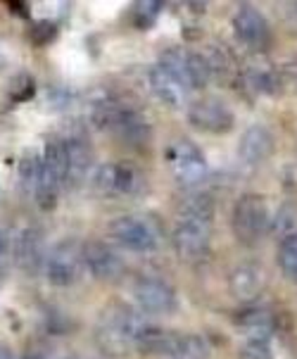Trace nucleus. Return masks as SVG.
<instances>
[{
  "label": "nucleus",
  "mask_w": 297,
  "mask_h": 359,
  "mask_svg": "<svg viewBox=\"0 0 297 359\" xmlns=\"http://www.w3.org/2000/svg\"><path fill=\"white\" fill-rule=\"evenodd\" d=\"M212 219H214V207L205 196H193L181 207V219L172 241L177 255L188 264L202 262L209 255Z\"/></svg>",
  "instance_id": "obj_1"
},
{
  "label": "nucleus",
  "mask_w": 297,
  "mask_h": 359,
  "mask_svg": "<svg viewBox=\"0 0 297 359\" xmlns=\"http://www.w3.org/2000/svg\"><path fill=\"white\" fill-rule=\"evenodd\" d=\"M145 324L148 321H143V316L133 307L124 302H110L95 324V340L102 355L119 359L136 352V338Z\"/></svg>",
  "instance_id": "obj_2"
},
{
  "label": "nucleus",
  "mask_w": 297,
  "mask_h": 359,
  "mask_svg": "<svg viewBox=\"0 0 297 359\" xmlns=\"http://www.w3.org/2000/svg\"><path fill=\"white\" fill-rule=\"evenodd\" d=\"M93 124L102 131H110L119 141L131 145H143L150 138L148 119L136 107L126 105L117 98H100L90 109Z\"/></svg>",
  "instance_id": "obj_3"
},
{
  "label": "nucleus",
  "mask_w": 297,
  "mask_h": 359,
  "mask_svg": "<svg viewBox=\"0 0 297 359\" xmlns=\"http://www.w3.org/2000/svg\"><path fill=\"white\" fill-rule=\"evenodd\" d=\"M269 222H271V212L262 196L247 193V196L238 198V203L233 207L231 224H233L235 238L240 243L252 245L259 238H264L269 233Z\"/></svg>",
  "instance_id": "obj_4"
},
{
  "label": "nucleus",
  "mask_w": 297,
  "mask_h": 359,
  "mask_svg": "<svg viewBox=\"0 0 297 359\" xmlns=\"http://www.w3.org/2000/svg\"><path fill=\"white\" fill-rule=\"evenodd\" d=\"M95 191L110 198L138 196L145 188V176L136 164L131 162H107L95 167L93 172Z\"/></svg>",
  "instance_id": "obj_5"
},
{
  "label": "nucleus",
  "mask_w": 297,
  "mask_h": 359,
  "mask_svg": "<svg viewBox=\"0 0 297 359\" xmlns=\"http://www.w3.org/2000/svg\"><path fill=\"white\" fill-rule=\"evenodd\" d=\"M110 236L121 248L133 252H153L160 248V231L143 215H124L110 222Z\"/></svg>",
  "instance_id": "obj_6"
},
{
  "label": "nucleus",
  "mask_w": 297,
  "mask_h": 359,
  "mask_svg": "<svg viewBox=\"0 0 297 359\" xmlns=\"http://www.w3.org/2000/svg\"><path fill=\"white\" fill-rule=\"evenodd\" d=\"M83 266V245H78L76 241H60L46 252L43 273L53 285L67 288L78 281Z\"/></svg>",
  "instance_id": "obj_7"
},
{
  "label": "nucleus",
  "mask_w": 297,
  "mask_h": 359,
  "mask_svg": "<svg viewBox=\"0 0 297 359\" xmlns=\"http://www.w3.org/2000/svg\"><path fill=\"white\" fill-rule=\"evenodd\" d=\"M167 162H169V169H172L174 179L188 188L200 186L209 174V167H207V160H205L202 150L193 141H188V138H179V141H174L169 145Z\"/></svg>",
  "instance_id": "obj_8"
},
{
  "label": "nucleus",
  "mask_w": 297,
  "mask_h": 359,
  "mask_svg": "<svg viewBox=\"0 0 297 359\" xmlns=\"http://www.w3.org/2000/svg\"><path fill=\"white\" fill-rule=\"evenodd\" d=\"M133 297H136V305L145 314H153V316H167L179 307L177 290L165 278H157V276L138 278L136 285H133Z\"/></svg>",
  "instance_id": "obj_9"
},
{
  "label": "nucleus",
  "mask_w": 297,
  "mask_h": 359,
  "mask_svg": "<svg viewBox=\"0 0 297 359\" xmlns=\"http://www.w3.org/2000/svg\"><path fill=\"white\" fill-rule=\"evenodd\" d=\"M188 121L205 133H228L233 129L235 117L221 98L205 95L188 105Z\"/></svg>",
  "instance_id": "obj_10"
},
{
  "label": "nucleus",
  "mask_w": 297,
  "mask_h": 359,
  "mask_svg": "<svg viewBox=\"0 0 297 359\" xmlns=\"http://www.w3.org/2000/svg\"><path fill=\"white\" fill-rule=\"evenodd\" d=\"M160 62L177 72L191 90L205 88L212 79V69H209L207 60H205V55H200V53L184 50V48H169V50L162 53Z\"/></svg>",
  "instance_id": "obj_11"
},
{
  "label": "nucleus",
  "mask_w": 297,
  "mask_h": 359,
  "mask_svg": "<svg viewBox=\"0 0 297 359\" xmlns=\"http://www.w3.org/2000/svg\"><path fill=\"white\" fill-rule=\"evenodd\" d=\"M233 32L242 46L254 53H262L271 43V29L266 17L254 5H240L233 15Z\"/></svg>",
  "instance_id": "obj_12"
},
{
  "label": "nucleus",
  "mask_w": 297,
  "mask_h": 359,
  "mask_svg": "<svg viewBox=\"0 0 297 359\" xmlns=\"http://www.w3.org/2000/svg\"><path fill=\"white\" fill-rule=\"evenodd\" d=\"M83 264L98 281H117L124 273V259L107 243L90 241L83 245Z\"/></svg>",
  "instance_id": "obj_13"
},
{
  "label": "nucleus",
  "mask_w": 297,
  "mask_h": 359,
  "mask_svg": "<svg viewBox=\"0 0 297 359\" xmlns=\"http://www.w3.org/2000/svg\"><path fill=\"white\" fill-rule=\"evenodd\" d=\"M67 153V181L78 184L81 179L93 172V148L81 131H69L62 136Z\"/></svg>",
  "instance_id": "obj_14"
},
{
  "label": "nucleus",
  "mask_w": 297,
  "mask_h": 359,
  "mask_svg": "<svg viewBox=\"0 0 297 359\" xmlns=\"http://www.w3.org/2000/svg\"><path fill=\"white\" fill-rule=\"evenodd\" d=\"M240 83L252 95H274L283 86V76L269 60L254 57L250 65L240 72Z\"/></svg>",
  "instance_id": "obj_15"
},
{
  "label": "nucleus",
  "mask_w": 297,
  "mask_h": 359,
  "mask_svg": "<svg viewBox=\"0 0 297 359\" xmlns=\"http://www.w3.org/2000/svg\"><path fill=\"white\" fill-rule=\"evenodd\" d=\"M274 148H276L274 133L262 124H252L242 131L238 141V157L247 167H257V164L266 162L274 155Z\"/></svg>",
  "instance_id": "obj_16"
},
{
  "label": "nucleus",
  "mask_w": 297,
  "mask_h": 359,
  "mask_svg": "<svg viewBox=\"0 0 297 359\" xmlns=\"http://www.w3.org/2000/svg\"><path fill=\"white\" fill-rule=\"evenodd\" d=\"M150 88H153V93L169 107L186 105L188 95H191V88L184 83V79L162 62H157L153 69H150Z\"/></svg>",
  "instance_id": "obj_17"
},
{
  "label": "nucleus",
  "mask_w": 297,
  "mask_h": 359,
  "mask_svg": "<svg viewBox=\"0 0 297 359\" xmlns=\"http://www.w3.org/2000/svg\"><path fill=\"white\" fill-rule=\"evenodd\" d=\"M15 259H17V264H20V269L29 271V273H36L39 269H43L46 241L39 229L22 231V236L17 238V245H15Z\"/></svg>",
  "instance_id": "obj_18"
},
{
  "label": "nucleus",
  "mask_w": 297,
  "mask_h": 359,
  "mask_svg": "<svg viewBox=\"0 0 297 359\" xmlns=\"http://www.w3.org/2000/svg\"><path fill=\"white\" fill-rule=\"evenodd\" d=\"M228 288L231 293L242 302H252L262 295L264 290V273L257 264L252 262H245V264H238L228 276Z\"/></svg>",
  "instance_id": "obj_19"
},
{
  "label": "nucleus",
  "mask_w": 297,
  "mask_h": 359,
  "mask_svg": "<svg viewBox=\"0 0 297 359\" xmlns=\"http://www.w3.org/2000/svg\"><path fill=\"white\" fill-rule=\"evenodd\" d=\"M238 326L247 338H266L271 340L276 331V316L264 307H250L238 314Z\"/></svg>",
  "instance_id": "obj_20"
},
{
  "label": "nucleus",
  "mask_w": 297,
  "mask_h": 359,
  "mask_svg": "<svg viewBox=\"0 0 297 359\" xmlns=\"http://www.w3.org/2000/svg\"><path fill=\"white\" fill-rule=\"evenodd\" d=\"M167 357L169 359H207L209 350L200 336H191V333H179L177 331Z\"/></svg>",
  "instance_id": "obj_21"
},
{
  "label": "nucleus",
  "mask_w": 297,
  "mask_h": 359,
  "mask_svg": "<svg viewBox=\"0 0 297 359\" xmlns=\"http://www.w3.org/2000/svg\"><path fill=\"white\" fill-rule=\"evenodd\" d=\"M278 266L288 281L297 283V236H290L278 248Z\"/></svg>",
  "instance_id": "obj_22"
},
{
  "label": "nucleus",
  "mask_w": 297,
  "mask_h": 359,
  "mask_svg": "<svg viewBox=\"0 0 297 359\" xmlns=\"http://www.w3.org/2000/svg\"><path fill=\"white\" fill-rule=\"evenodd\" d=\"M240 359H274L271 340L266 338H245L240 348Z\"/></svg>",
  "instance_id": "obj_23"
},
{
  "label": "nucleus",
  "mask_w": 297,
  "mask_h": 359,
  "mask_svg": "<svg viewBox=\"0 0 297 359\" xmlns=\"http://www.w3.org/2000/svg\"><path fill=\"white\" fill-rule=\"evenodd\" d=\"M39 172H41V157H36L34 153L24 155L20 162V184L22 188H29L34 193L36 181H39Z\"/></svg>",
  "instance_id": "obj_24"
},
{
  "label": "nucleus",
  "mask_w": 297,
  "mask_h": 359,
  "mask_svg": "<svg viewBox=\"0 0 297 359\" xmlns=\"http://www.w3.org/2000/svg\"><path fill=\"white\" fill-rule=\"evenodd\" d=\"M36 95V81L29 74H17L10 83V98L15 102L32 100Z\"/></svg>",
  "instance_id": "obj_25"
},
{
  "label": "nucleus",
  "mask_w": 297,
  "mask_h": 359,
  "mask_svg": "<svg viewBox=\"0 0 297 359\" xmlns=\"http://www.w3.org/2000/svg\"><path fill=\"white\" fill-rule=\"evenodd\" d=\"M160 3H138L136 10H133V22H136L138 29H150L160 17Z\"/></svg>",
  "instance_id": "obj_26"
},
{
  "label": "nucleus",
  "mask_w": 297,
  "mask_h": 359,
  "mask_svg": "<svg viewBox=\"0 0 297 359\" xmlns=\"http://www.w3.org/2000/svg\"><path fill=\"white\" fill-rule=\"evenodd\" d=\"M29 36H32V41H34L36 46H46V43H50V41L57 36V27L53 22H48V20L36 22Z\"/></svg>",
  "instance_id": "obj_27"
},
{
  "label": "nucleus",
  "mask_w": 297,
  "mask_h": 359,
  "mask_svg": "<svg viewBox=\"0 0 297 359\" xmlns=\"http://www.w3.org/2000/svg\"><path fill=\"white\" fill-rule=\"evenodd\" d=\"M8 255H10V236H8V231L0 226V269H3L5 262H8Z\"/></svg>",
  "instance_id": "obj_28"
},
{
  "label": "nucleus",
  "mask_w": 297,
  "mask_h": 359,
  "mask_svg": "<svg viewBox=\"0 0 297 359\" xmlns=\"http://www.w3.org/2000/svg\"><path fill=\"white\" fill-rule=\"evenodd\" d=\"M281 76H283V79H288V81H293L295 86H297V57H295L290 65H286V69L281 72Z\"/></svg>",
  "instance_id": "obj_29"
},
{
  "label": "nucleus",
  "mask_w": 297,
  "mask_h": 359,
  "mask_svg": "<svg viewBox=\"0 0 297 359\" xmlns=\"http://www.w3.org/2000/svg\"><path fill=\"white\" fill-rule=\"evenodd\" d=\"M8 8L15 10V12H20L17 17H27L29 15V5H24V3H8Z\"/></svg>",
  "instance_id": "obj_30"
},
{
  "label": "nucleus",
  "mask_w": 297,
  "mask_h": 359,
  "mask_svg": "<svg viewBox=\"0 0 297 359\" xmlns=\"http://www.w3.org/2000/svg\"><path fill=\"white\" fill-rule=\"evenodd\" d=\"M0 359H17V357H15V350H12L10 345H3V343H0Z\"/></svg>",
  "instance_id": "obj_31"
},
{
  "label": "nucleus",
  "mask_w": 297,
  "mask_h": 359,
  "mask_svg": "<svg viewBox=\"0 0 297 359\" xmlns=\"http://www.w3.org/2000/svg\"><path fill=\"white\" fill-rule=\"evenodd\" d=\"M24 359H55V357H50L48 352H29Z\"/></svg>",
  "instance_id": "obj_32"
},
{
  "label": "nucleus",
  "mask_w": 297,
  "mask_h": 359,
  "mask_svg": "<svg viewBox=\"0 0 297 359\" xmlns=\"http://www.w3.org/2000/svg\"><path fill=\"white\" fill-rule=\"evenodd\" d=\"M64 359H93V357H86V355H74V357H64Z\"/></svg>",
  "instance_id": "obj_33"
},
{
  "label": "nucleus",
  "mask_w": 297,
  "mask_h": 359,
  "mask_svg": "<svg viewBox=\"0 0 297 359\" xmlns=\"http://www.w3.org/2000/svg\"><path fill=\"white\" fill-rule=\"evenodd\" d=\"M0 69H3V57H0Z\"/></svg>",
  "instance_id": "obj_34"
}]
</instances>
